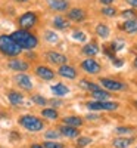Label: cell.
<instances>
[{"label":"cell","mask_w":137,"mask_h":148,"mask_svg":"<svg viewBox=\"0 0 137 148\" xmlns=\"http://www.w3.org/2000/svg\"><path fill=\"white\" fill-rule=\"evenodd\" d=\"M133 142H134L133 138L119 136V138H115L114 141H112V147H114V148H128Z\"/></svg>","instance_id":"2e32d148"},{"label":"cell","mask_w":137,"mask_h":148,"mask_svg":"<svg viewBox=\"0 0 137 148\" xmlns=\"http://www.w3.org/2000/svg\"><path fill=\"white\" fill-rule=\"evenodd\" d=\"M81 70H84L87 74H97L99 71L102 70V67L93 58H87L85 61H83V62H81Z\"/></svg>","instance_id":"8992f818"},{"label":"cell","mask_w":137,"mask_h":148,"mask_svg":"<svg viewBox=\"0 0 137 148\" xmlns=\"http://www.w3.org/2000/svg\"><path fill=\"white\" fill-rule=\"evenodd\" d=\"M112 62H114V65H115V67H121V65H122V61L115 59V58H114V61H112Z\"/></svg>","instance_id":"74e56055"},{"label":"cell","mask_w":137,"mask_h":148,"mask_svg":"<svg viewBox=\"0 0 137 148\" xmlns=\"http://www.w3.org/2000/svg\"><path fill=\"white\" fill-rule=\"evenodd\" d=\"M96 34L100 37V39H108L109 34H111V30H109L108 25H105V24H99L96 27Z\"/></svg>","instance_id":"603a6c76"},{"label":"cell","mask_w":137,"mask_h":148,"mask_svg":"<svg viewBox=\"0 0 137 148\" xmlns=\"http://www.w3.org/2000/svg\"><path fill=\"white\" fill-rule=\"evenodd\" d=\"M102 14H103L105 16L112 18V16H115V15H117V9H115V8H112L111 5H108V6L102 8Z\"/></svg>","instance_id":"f546056e"},{"label":"cell","mask_w":137,"mask_h":148,"mask_svg":"<svg viewBox=\"0 0 137 148\" xmlns=\"http://www.w3.org/2000/svg\"><path fill=\"white\" fill-rule=\"evenodd\" d=\"M59 132L62 136H66V138H78V129H75L74 126H68V125H64L59 127Z\"/></svg>","instance_id":"9a60e30c"},{"label":"cell","mask_w":137,"mask_h":148,"mask_svg":"<svg viewBox=\"0 0 137 148\" xmlns=\"http://www.w3.org/2000/svg\"><path fill=\"white\" fill-rule=\"evenodd\" d=\"M58 74L62 77H65V79H75L77 77V70L71 67V65H59V70H58Z\"/></svg>","instance_id":"30bf717a"},{"label":"cell","mask_w":137,"mask_h":148,"mask_svg":"<svg viewBox=\"0 0 137 148\" xmlns=\"http://www.w3.org/2000/svg\"><path fill=\"white\" fill-rule=\"evenodd\" d=\"M121 28L128 33V34H137V19H130V21H125L121 25Z\"/></svg>","instance_id":"e0dca14e"},{"label":"cell","mask_w":137,"mask_h":148,"mask_svg":"<svg viewBox=\"0 0 137 148\" xmlns=\"http://www.w3.org/2000/svg\"><path fill=\"white\" fill-rule=\"evenodd\" d=\"M83 53L87 55L89 58H93V56H96L99 53V47H97L96 43H89V45L83 46Z\"/></svg>","instance_id":"d6986e66"},{"label":"cell","mask_w":137,"mask_h":148,"mask_svg":"<svg viewBox=\"0 0 137 148\" xmlns=\"http://www.w3.org/2000/svg\"><path fill=\"white\" fill-rule=\"evenodd\" d=\"M136 148H137V147H136Z\"/></svg>","instance_id":"7bdbcfd3"},{"label":"cell","mask_w":137,"mask_h":148,"mask_svg":"<svg viewBox=\"0 0 137 148\" xmlns=\"http://www.w3.org/2000/svg\"><path fill=\"white\" fill-rule=\"evenodd\" d=\"M31 101L34 104H37V105H46L47 104V99H46V98H43V96H40V95H33L31 96Z\"/></svg>","instance_id":"1f68e13d"},{"label":"cell","mask_w":137,"mask_h":148,"mask_svg":"<svg viewBox=\"0 0 137 148\" xmlns=\"http://www.w3.org/2000/svg\"><path fill=\"white\" fill-rule=\"evenodd\" d=\"M72 37H74L75 40H78V42H85V39H87V36H85L83 31H74Z\"/></svg>","instance_id":"836d02e7"},{"label":"cell","mask_w":137,"mask_h":148,"mask_svg":"<svg viewBox=\"0 0 137 148\" xmlns=\"http://www.w3.org/2000/svg\"><path fill=\"white\" fill-rule=\"evenodd\" d=\"M68 19L71 21H75V22H81L85 19V12L81 9V8H72L68 10Z\"/></svg>","instance_id":"8fae6325"},{"label":"cell","mask_w":137,"mask_h":148,"mask_svg":"<svg viewBox=\"0 0 137 148\" xmlns=\"http://www.w3.org/2000/svg\"><path fill=\"white\" fill-rule=\"evenodd\" d=\"M134 67L137 68V56H136V59H134Z\"/></svg>","instance_id":"b9f144b4"},{"label":"cell","mask_w":137,"mask_h":148,"mask_svg":"<svg viewBox=\"0 0 137 148\" xmlns=\"http://www.w3.org/2000/svg\"><path fill=\"white\" fill-rule=\"evenodd\" d=\"M52 92L55 96H66L69 93V89L66 88L65 84H62V83H58L55 86H52Z\"/></svg>","instance_id":"44dd1931"},{"label":"cell","mask_w":137,"mask_h":148,"mask_svg":"<svg viewBox=\"0 0 137 148\" xmlns=\"http://www.w3.org/2000/svg\"><path fill=\"white\" fill-rule=\"evenodd\" d=\"M44 136H46V139H59L62 135H60L59 129H50L44 133Z\"/></svg>","instance_id":"4316f807"},{"label":"cell","mask_w":137,"mask_h":148,"mask_svg":"<svg viewBox=\"0 0 137 148\" xmlns=\"http://www.w3.org/2000/svg\"><path fill=\"white\" fill-rule=\"evenodd\" d=\"M41 116L46 117V119H49V120H56V119L59 117L58 111H56L55 108H44V110L41 111Z\"/></svg>","instance_id":"d4e9b609"},{"label":"cell","mask_w":137,"mask_h":148,"mask_svg":"<svg viewBox=\"0 0 137 148\" xmlns=\"http://www.w3.org/2000/svg\"><path fill=\"white\" fill-rule=\"evenodd\" d=\"M15 2H19V3H25V2H28V0H15Z\"/></svg>","instance_id":"60d3db41"},{"label":"cell","mask_w":137,"mask_h":148,"mask_svg":"<svg viewBox=\"0 0 137 148\" xmlns=\"http://www.w3.org/2000/svg\"><path fill=\"white\" fill-rule=\"evenodd\" d=\"M93 139L89 138V136H78V141H77V148H83V147H87L89 144H92Z\"/></svg>","instance_id":"83f0119b"},{"label":"cell","mask_w":137,"mask_h":148,"mask_svg":"<svg viewBox=\"0 0 137 148\" xmlns=\"http://www.w3.org/2000/svg\"><path fill=\"white\" fill-rule=\"evenodd\" d=\"M19 125L22 127H25L27 130H30V132H40V130L44 129L43 120H40L39 117H35V116H31V114L22 116L19 119Z\"/></svg>","instance_id":"3957f363"},{"label":"cell","mask_w":137,"mask_h":148,"mask_svg":"<svg viewBox=\"0 0 137 148\" xmlns=\"http://www.w3.org/2000/svg\"><path fill=\"white\" fill-rule=\"evenodd\" d=\"M53 27L58 28V30H66L69 27V22L64 16H55L53 18Z\"/></svg>","instance_id":"7402d4cb"},{"label":"cell","mask_w":137,"mask_h":148,"mask_svg":"<svg viewBox=\"0 0 137 148\" xmlns=\"http://www.w3.org/2000/svg\"><path fill=\"white\" fill-rule=\"evenodd\" d=\"M44 37H46V40L50 42V43H56V42L59 40V37H58V34H56L55 31H46Z\"/></svg>","instance_id":"4dcf8cb0"},{"label":"cell","mask_w":137,"mask_h":148,"mask_svg":"<svg viewBox=\"0 0 137 148\" xmlns=\"http://www.w3.org/2000/svg\"><path fill=\"white\" fill-rule=\"evenodd\" d=\"M99 82H100V86H103L106 90H114V92H115V90L125 89V86H124L121 82L114 80V79H100Z\"/></svg>","instance_id":"52a82bcc"},{"label":"cell","mask_w":137,"mask_h":148,"mask_svg":"<svg viewBox=\"0 0 137 148\" xmlns=\"http://www.w3.org/2000/svg\"><path fill=\"white\" fill-rule=\"evenodd\" d=\"M117 133H121V135H128V133H131V129H130V127L119 126V127H117Z\"/></svg>","instance_id":"e575fe53"},{"label":"cell","mask_w":137,"mask_h":148,"mask_svg":"<svg viewBox=\"0 0 137 148\" xmlns=\"http://www.w3.org/2000/svg\"><path fill=\"white\" fill-rule=\"evenodd\" d=\"M35 74L40 79H43V80H52L55 77L53 70H50V68L46 67V65H39V67L35 68Z\"/></svg>","instance_id":"7c38bea8"},{"label":"cell","mask_w":137,"mask_h":148,"mask_svg":"<svg viewBox=\"0 0 137 148\" xmlns=\"http://www.w3.org/2000/svg\"><path fill=\"white\" fill-rule=\"evenodd\" d=\"M80 86L83 89H87V90H96V89H99V86L97 84H94V83H90L89 80H81L80 82Z\"/></svg>","instance_id":"f1b7e54d"},{"label":"cell","mask_w":137,"mask_h":148,"mask_svg":"<svg viewBox=\"0 0 137 148\" xmlns=\"http://www.w3.org/2000/svg\"><path fill=\"white\" fill-rule=\"evenodd\" d=\"M99 2H100L102 5H105V6H108V5H112L115 0H99Z\"/></svg>","instance_id":"8d00e7d4"},{"label":"cell","mask_w":137,"mask_h":148,"mask_svg":"<svg viewBox=\"0 0 137 148\" xmlns=\"http://www.w3.org/2000/svg\"><path fill=\"white\" fill-rule=\"evenodd\" d=\"M125 2L131 6V8H134V9H137V0H125Z\"/></svg>","instance_id":"d590c367"},{"label":"cell","mask_w":137,"mask_h":148,"mask_svg":"<svg viewBox=\"0 0 137 148\" xmlns=\"http://www.w3.org/2000/svg\"><path fill=\"white\" fill-rule=\"evenodd\" d=\"M44 148H65L64 144H59V142H53V141H46L43 144Z\"/></svg>","instance_id":"d6a6232c"},{"label":"cell","mask_w":137,"mask_h":148,"mask_svg":"<svg viewBox=\"0 0 137 148\" xmlns=\"http://www.w3.org/2000/svg\"><path fill=\"white\" fill-rule=\"evenodd\" d=\"M12 39L15 40V43L21 47V49H27V51H31L37 46L39 40H37V37L34 34H31L28 30H16L12 33Z\"/></svg>","instance_id":"6da1fadb"},{"label":"cell","mask_w":137,"mask_h":148,"mask_svg":"<svg viewBox=\"0 0 137 148\" xmlns=\"http://www.w3.org/2000/svg\"><path fill=\"white\" fill-rule=\"evenodd\" d=\"M50 104H53L55 107H60V105H62V102H60V101H55V99H53V101H50Z\"/></svg>","instance_id":"f35d334b"},{"label":"cell","mask_w":137,"mask_h":148,"mask_svg":"<svg viewBox=\"0 0 137 148\" xmlns=\"http://www.w3.org/2000/svg\"><path fill=\"white\" fill-rule=\"evenodd\" d=\"M0 52L7 56H18L22 52V49L10 36H0Z\"/></svg>","instance_id":"7a4b0ae2"},{"label":"cell","mask_w":137,"mask_h":148,"mask_svg":"<svg viewBox=\"0 0 137 148\" xmlns=\"http://www.w3.org/2000/svg\"><path fill=\"white\" fill-rule=\"evenodd\" d=\"M90 93H92V96L94 98L96 101H106L108 98H109V93H108V90H102L100 88H99V89H96V90H92Z\"/></svg>","instance_id":"cb8c5ba5"},{"label":"cell","mask_w":137,"mask_h":148,"mask_svg":"<svg viewBox=\"0 0 137 148\" xmlns=\"http://www.w3.org/2000/svg\"><path fill=\"white\" fill-rule=\"evenodd\" d=\"M15 82L24 90H31L33 89V82H31L30 76H27V74H18V76H15Z\"/></svg>","instance_id":"9c48e42d"},{"label":"cell","mask_w":137,"mask_h":148,"mask_svg":"<svg viewBox=\"0 0 137 148\" xmlns=\"http://www.w3.org/2000/svg\"><path fill=\"white\" fill-rule=\"evenodd\" d=\"M121 16L125 19V21H130V19H137V12L133 10V9H127V10H122L121 12Z\"/></svg>","instance_id":"484cf974"},{"label":"cell","mask_w":137,"mask_h":148,"mask_svg":"<svg viewBox=\"0 0 137 148\" xmlns=\"http://www.w3.org/2000/svg\"><path fill=\"white\" fill-rule=\"evenodd\" d=\"M31 148H44V147L40 145V144H34V145H31Z\"/></svg>","instance_id":"ab89813d"},{"label":"cell","mask_w":137,"mask_h":148,"mask_svg":"<svg viewBox=\"0 0 137 148\" xmlns=\"http://www.w3.org/2000/svg\"><path fill=\"white\" fill-rule=\"evenodd\" d=\"M18 24H19V27L24 28V30L33 28L35 24H37V15L34 14V12H27V14H24L18 19Z\"/></svg>","instance_id":"5b68a950"},{"label":"cell","mask_w":137,"mask_h":148,"mask_svg":"<svg viewBox=\"0 0 137 148\" xmlns=\"http://www.w3.org/2000/svg\"><path fill=\"white\" fill-rule=\"evenodd\" d=\"M119 104L118 102H112V101H90L87 102V108L92 111H115L118 110Z\"/></svg>","instance_id":"277c9868"},{"label":"cell","mask_w":137,"mask_h":148,"mask_svg":"<svg viewBox=\"0 0 137 148\" xmlns=\"http://www.w3.org/2000/svg\"><path fill=\"white\" fill-rule=\"evenodd\" d=\"M46 58L50 61L52 64H55V65H64V64H66V61H68V58L64 55V53H59V52H47L46 53Z\"/></svg>","instance_id":"ba28073f"},{"label":"cell","mask_w":137,"mask_h":148,"mask_svg":"<svg viewBox=\"0 0 137 148\" xmlns=\"http://www.w3.org/2000/svg\"><path fill=\"white\" fill-rule=\"evenodd\" d=\"M7 98H9V102H10L12 105H21V104L24 102L22 93L15 92V90H10V92L7 93Z\"/></svg>","instance_id":"ac0fdd59"},{"label":"cell","mask_w":137,"mask_h":148,"mask_svg":"<svg viewBox=\"0 0 137 148\" xmlns=\"http://www.w3.org/2000/svg\"><path fill=\"white\" fill-rule=\"evenodd\" d=\"M64 125L74 126V127H80L83 125V119L78 117V116H68V117H64Z\"/></svg>","instance_id":"ffe728a7"},{"label":"cell","mask_w":137,"mask_h":148,"mask_svg":"<svg viewBox=\"0 0 137 148\" xmlns=\"http://www.w3.org/2000/svg\"><path fill=\"white\" fill-rule=\"evenodd\" d=\"M7 67L14 71H25V70H28L30 65H28V62H25L22 59H12V61H9Z\"/></svg>","instance_id":"5bb4252c"},{"label":"cell","mask_w":137,"mask_h":148,"mask_svg":"<svg viewBox=\"0 0 137 148\" xmlns=\"http://www.w3.org/2000/svg\"><path fill=\"white\" fill-rule=\"evenodd\" d=\"M47 5L52 10H56V12H64L69 8V3L66 0H47Z\"/></svg>","instance_id":"4fadbf2b"}]
</instances>
